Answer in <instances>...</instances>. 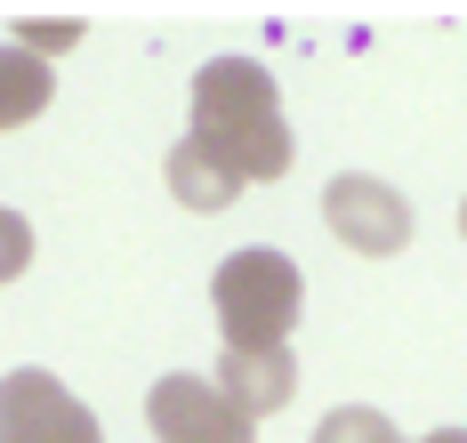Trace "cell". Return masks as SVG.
I'll use <instances>...</instances> for the list:
<instances>
[{
  "label": "cell",
  "mask_w": 467,
  "mask_h": 443,
  "mask_svg": "<svg viewBox=\"0 0 467 443\" xmlns=\"http://www.w3.org/2000/svg\"><path fill=\"white\" fill-rule=\"evenodd\" d=\"M193 146L226 170L234 186H266L290 170V121H282V89L258 57H210L193 73Z\"/></svg>",
  "instance_id": "1"
},
{
  "label": "cell",
  "mask_w": 467,
  "mask_h": 443,
  "mask_svg": "<svg viewBox=\"0 0 467 443\" xmlns=\"http://www.w3.org/2000/svg\"><path fill=\"white\" fill-rule=\"evenodd\" d=\"M210 306H218V331H226V355H266V346L290 339L298 306H306V283L282 250H234L210 283Z\"/></svg>",
  "instance_id": "2"
},
{
  "label": "cell",
  "mask_w": 467,
  "mask_h": 443,
  "mask_svg": "<svg viewBox=\"0 0 467 443\" xmlns=\"http://www.w3.org/2000/svg\"><path fill=\"white\" fill-rule=\"evenodd\" d=\"M323 226L338 234L347 250H363V258H395V250L411 242V201L395 194L387 178H330L323 186Z\"/></svg>",
  "instance_id": "3"
},
{
  "label": "cell",
  "mask_w": 467,
  "mask_h": 443,
  "mask_svg": "<svg viewBox=\"0 0 467 443\" xmlns=\"http://www.w3.org/2000/svg\"><path fill=\"white\" fill-rule=\"evenodd\" d=\"M0 443H105L97 411L65 395L48 371H8L0 379Z\"/></svg>",
  "instance_id": "4"
},
{
  "label": "cell",
  "mask_w": 467,
  "mask_h": 443,
  "mask_svg": "<svg viewBox=\"0 0 467 443\" xmlns=\"http://www.w3.org/2000/svg\"><path fill=\"white\" fill-rule=\"evenodd\" d=\"M145 419H153L161 443H258L250 419L210 379H193V371H178V379H161V387L145 395Z\"/></svg>",
  "instance_id": "5"
},
{
  "label": "cell",
  "mask_w": 467,
  "mask_h": 443,
  "mask_svg": "<svg viewBox=\"0 0 467 443\" xmlns=\"http://www.w3.org/2000/svg\"><path fill=\"white\" fill-rule=\"evenodd\" d=\"M210 387L258 428L266 411H282V403L298 395V363H290V346H266V355H218V379H210Z\"/></svg>",
  "instance_id": "6"
},
{
  "label": "cell",
  "mask_w": 467,
  "mask_h": 443,
  "mask_svg": "<svg viewBox=\"0 0 467 443\" xmlns=\"http://www.w3.org/2000/svg\"><path fill=\"white\" fill-rule=\"evenodd\" d=\"M161 178H170V194L186 201V210H202V218H210V210H226V201H242V186H234V178H226L202 146H193V138H178V146H170Z\"/></svg>",
  "instance_id": "7"
},
{
  "label": "cell",
  "mask_w": 467,
  "mask_h": 443,
  "mask_svg": "<svg viewBox=\"0 0 467 443\" xmlns=\"http://www.w3.org/2000/svg\"><path fill=\"white\" fill-rule=\"evenodd\" d=\"M48 65L25 49H0V129H25L33 113H48Z\"/></svg>",
  "instance_id": "8"
},
{
  "label": "cell",
  "mask_w": 467,
  "mask_h": 443,
  "mask_svg": "<svg viewBox=\"0 0 467 443\" xmlns=\"http://www.w3.org/2000/svg\"><path fill=\"white\" fill-rule=\"evenodd\" d=\"M315 443H395V428H387V411H371V403H338V411H323Z\"/></svg>",
  "instance_id": "9"
},
{
  "label": "cell",
  "mask_w": 467,
  "mask_h": 443,
  "mask_svg": "<svg viewBox=\"0 0 467 443\" xmlns=\"http://www.w3.org/2000/svg\"><path fill=\"white\" fill-rule=\"evenodd\" d=\"M73 41H81V16H25V25H16V49L25 57H57V49H73Z\"/></svg>",
  "instance_id": "10"
},
{
  "label": "cell",
  "mask_w": 467,
  "mask_h": 443,
  "mask_svg": "<svg viewBox=\"0 0 467 443\" xmlns=\"http://www.w3.org/2000/svg\"><path fill=\"white\" fill-rule=\"evenodd\" d=\"M25 266H33V226L16 210H0V283H16Z\"/></svg>",
  "instance_id": "11"
},
{
  "label": "cell",
  "mask_w": 467,
  "mask_h": 443,
  "mask_svg": "<svg viewBox=\"0 0 467 443\" xmlns=\"http://www.w3.org/2000/svg\"><path fill=\"white\" fill-rule=\"evenodd\" d=\"M420 443H467V428H443V436H420Z\"/></svg>",
  "instance_id": "12"
},
{
  "label": "cell",
  "mask_w": 467,
  "mask_h": 443,
  "mask_svg": "<svg viewBox=\"0 0 467 443\" xmlns=\"http://www.w3.org/2000/svg\"><path fill=\"white\" fill-rule=\"evenodd\" d=\"M460 234H467V210H460Z\"/></svg>",
  "instance_id": "13"
}]
</instances>
